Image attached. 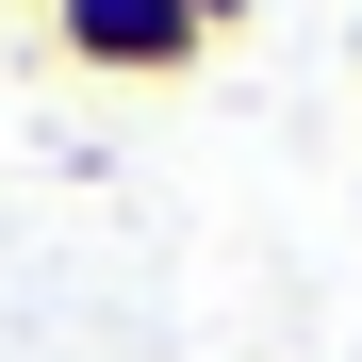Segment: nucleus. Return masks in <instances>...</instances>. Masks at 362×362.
Returning <instances> with one entry per match:
<instances>
[{
	"instance_id": "nucleus-1",
	"label": "nucleus",
	"mask_w": 362,
	"mask_h": 362,
	"mask_svg": "<svg viewBox=\"0 0 362 362\" xmlns=\"http://www.w3.org/2000/svg\"><path fill=\"white\" fill-rule=\"evenodd\" d=\"M49 49L66 66H99V83H198V17L181 0H49Z\"/></svg>"
},
{
	"instance_id": "nucleus-2",
	"label": "nucleus",
	"mask_w": 362,
	"mask_h": 362,
	"mask_svg": "<svg viewBox=\"0 0 362 362\" xmlns=\"http://www.w3.org/2000/svg\"><path fill=\"white\" fill-rule=\"evenodd\" d=\"M181 17H198V33H247V17H264V0H181Z\"/></svg>"
}]
</instances>
